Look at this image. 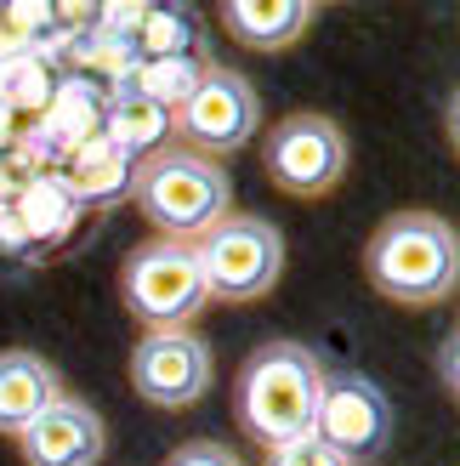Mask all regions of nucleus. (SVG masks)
Listing matches in <instances>:
<instances>
[{"instance_id":"f257e3e1","label":"nucleus","mask_w":460,"mask_h":466,"mask_svg":"<svg viewBox=\"0 0 460 466\" xmlns=\"http://www.w3.org/2000/svg\"><path fill=\"white\" fill-rule=\"evenodd\" d=\"M131 199L165 239L176 245H199L222 217H234V182L216 159H205L182 143H165L136 159L131 171Z\"/></svg>"},{"instance_id":"f03ea898","label":"nucleus","mask_w":460,"mask_h":466,"mask_svg":"<svg viewBox=\"0 0 460 466\" xmlns=\"http://www.w3.org/2000/svg\"><path fill=\"white\" fill-rule=\"evenodd\" d=\"M318 392H325V364L313 359V347L267 341L239 370V387H234L239 427L256 438L262 450H279L290 438H307L313 415H318Z\"/></svg>"},{"instance_id":"7ed1b4c3","label":"nucleus","mask_w":460,"mask_h":466,"mask_svg":"<svg viewBox=\"0 0 460 466\" xmlns=\"http://www.w3.org/2000/svg\"><path fill=\"white\" fill-rule=\"evenodd\" d=\"M364 273H370V285L386 301L432 308V301H449L455 279H460V239H455V228L432 211L386 217L375 228L370 250H364Z\"/></svg>"},{"instance_id":"20e7f679","label":"nucleus","mask_w":460,"mask_h":466,"mask_svg":"<svg viewBox=\"0 0 460 466\" xmlns=\"http://www.w3.org/2000/svg\"><path fill=\"white\" fill-rule=\"evenodd\" d=\"M199 273H205V296L216 301H262L285 273V233L267 217H222L205 239L194 245Z\"/></svg>"},{"instance_id":"39448f33","label":"nucleus","mask_w":460,"mask_h":466,"mask_svg":"<svg viewBox=\"0 0 460 466\" xmlns=\"http://www.w3.org/2000/svg\"><path fill=\"white\" fill-rule=\"evenodd\" d=\"M205 273L194 245L176 239H148L131 250L125 262V308L148 324V330H188V319L205 308Z\"/></svg>"},{"instance_id":"423d86ee","label":"nucleus","mask_w":460,"mask_h":466,"mask_svg":"<svg viewBox=\"0 0 460 466\" xmlns=\"http://www.w3.org/2000/svg\"><path fill=\"white\" fill-rule=\"evenodd\" d=\"M256 126H262V97L234 68H205L194 97L171 114V131L182 137V148H194L205 159L245 148L250 137H256Z\"/></svg>"},{"instance_id":"0eeeda50","label":"nucleus","mask_w":460,"mask_h":466,"mask_svg":"<svg viewBox=\"0 0 460 466\" xmlns=\"http://www.w3.org/2000/svg\"><path fill=\"white\" fill-rule=\"evenodd\" d=\"M267 177L295 199H318L347 177V131L330 114H290L267 137Z\"/></svg>"},{"instance_id":"6e6552de","label":"nucleus","mask_w":460,"mask_h":466,"mask_svg":"<svg viewBox=\"0 0 460 466\" xmlns=\"http://www.w3.org/2000/svg\"><path fill=\"white\" fill-rule=\"evenodd\" d=\"M313 438L358 466V461L386 450V438H393V404H386V392L370 376H325Z\"/></svg>"},{"instance_id":"1a4fd4ad","label":"nucleus","mask_w":460,"mask_h":466,"mask_svg":"<svg viewBox=\"0 0 460 466\" xmlns=\"http://www.w3.org/2000/svg\"><path fill=\"white\" fill-rule=\"evenodd\" d=\"M131 387L159 410H182L211 387V347L194 330H148L131 353Z\"/></svg>"},{"instance_id":"9d476101","label":"nucleus","mask_w":460,"mask_h":466,"mask_svg":"<svg viewBox=\"0 0 460 466\" xmlns=\"http://www.w3.org/2000/svg\"><path fill=\"white\" fill-rule=\"evenodd\" d=\"M23 461L29 466H97L103 461V415L85 399H63L45 404L29 427L17 432Z\"/></svg>"},{"instance_id":"9b49d317","label":"nucleus","mask_w":460,"mask_h":466,"mask_svg":"<svg viewBox=\"0 0 460 466\" xmlns=\"http://www.w3.org/2000/svg\"><path fill=\"white\" fill-rule=\"evenodd\" d=\"M131 171H136V159L120 154L108 143V137H85V143L68 148L63 159V177H57V188L75 199V205H103V199H120L131 188Z\"/></svg>"},{"instance_id":"f8f14e48","label":"nucleus","mask_w":460,"mask_h":466,"mask_svg":"<svg viewBox=\"0 0 460 466\" xmlns=\"http://www.w3.org/2000/svg\"><path fill=\"white\" fill-rule=\"evenodd\" d=\"M57 399H63V381L40 353H0V432L6 438H17Z\"/></svg>"},{"instance_id":"ddd939ff","label":"nucleus","mask_w":460,"mask_h":466,"mask_svg":"<svg viewBox=\"0 0 460 466\" xmlns=\"http://www.w3.org/2000/svg\"><path fill=\"white\" fill-rule=\"evenodd\" d=\"M222 23L227 35L250 52H285L307 35L313 23V6L307 0H227L222 6Z\"/></svg>"},{"instance_id":"4468645a","label":"nucleus","mask_w":460,"mask_h":466,"mask_svg":"<svg viewBox=\"0 0 460 466\" xmlns=\"http://www.w3.org/2000/svg\"><path fill=\"white\" fill-rule=\"evenodd\" d=\"M165 131H171V114L159 108V103H148L143 91L125 80L120 97H114V108H108V120H103V137H108L120 154L143 159V154H154V148H165Z\"/></svg>"},{"instance_id":"2eb2a0df","label":"nucleus","mask_w":460,"mask_h":466,"mask_svg":"<svg viewBox=\"0 0 460 466\" xmlns=\"http://www.w3.org/2000/svg\"><path fill=\"white\" fill-rule=\"evenodd\" d=\"M52 103H57V75L40 52L0 63V108L6 114H45Z\"/></svg>"},{"instance_id":"dca6fc26","label":"nucleus","mask_w":460,"mask_h":466,"mask_svg":"<svg viewBox=\"0 0 460 466\" xmlns=\"http://www.w3.org/2000/svg\"><path fill=\"white\" fill-rule=\"evenodd\" d=\"M205 68H211V63L194 57V52H188V57H159V63H136V68H131V86L143 91L148 103H159L165 114H176L182 103L194 97V86L205 80Z\"/></svg>"},{"instance_id":"f3484780","label":"nucleus","mask_w":460,"mask_h":466,"mask_svg":"<svg viewBox=\"0 0 460 466\" xmlns=\"http://www.w3.org/2000/svg\"><path fill=\"white\" fill-rule=\"evenodd\" d=\"M12 217H17V228H23V239H29V245H52L57 233L75 222V199H68L52 177H40V182H29V188L17 194Z\"/></svg>"},{"instance_id":"a211bd4d","label":"nucleus","mask_w":460,"mask_h":466,"mask_svg":"<svg viewBox=\"0 0 460 466\" xmlns=\"http://www.w3.org/2000/svg\"><path fill=\"white\" fill-rule=\"evenodd\" d=\"M188 46H194V17L188 12H148L125 52H131V68H136V63H159V57H188Z\"/></svg>"},{"instance_id":"6ab92c4d","label":"nucleus","mask_w":460,"mask_h":466,"mask_svg":"<svg viewBox=\"0 0 460 466\" xmlns=\"http://www.w3.org/2000/svg\"><path fill=\"white\" fill-rule=\"evenodd\" d=\"M267 466H353V461H341L330 444H318V438H290V444L279 450H267Z\"/></svg>"},{"instance_id":"aec40b11","label":"nucleus","mask_w":460,"mask_h":466,"mask_svg":"<svg viewBox=\"0 0 460 466\" xmlns=\"http://www.w3.org/2000/svg\"><path fill=\"white\" fill-rule=\"evenodd\" d=\"M165 466H245V461H239L234 450H222V444H205V438H194V444L171 450Z\"/></svg>"},{"instance_id":"412c9836","label":"nucleus","mask_w":460,"mask_h":466,"mask_svg":"<svg viewBox=\"0 0 460 466\" xmlns=\"http://www.w3.org/2000/svg\"><path fill=\"white\" fill-rule=\"evenodd\" d=\"M6 143H12V114L0 108V148H6Z\"/></svg>"}]
</instances>
